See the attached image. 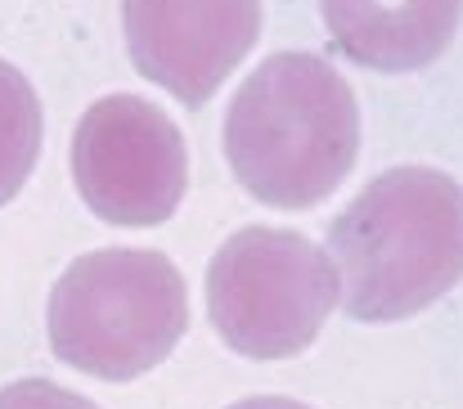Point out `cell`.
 I'll list each match as a JSON object with an SVG mask.
<instances>
[{
    "instance_id": "277c9868",
    "label": "cell",
    "mask_w": 463,
    "mask_h": 409,
    "mask_svg": "<svg viewBox=\"0 0 463 409\" xmlns=\"http://www.w3.org/2000/svg\"><path fill=\"white\" fill-rule=\"evenodd\" d=\"M207 319L248 360L302 356L342 306V279L324 243L284 225H243L207 262Z\"/></svg>"
},
{
    "instance_id": "30bf717a",
    "label": "cell",
    "mask_w": 463,
    "mask_h": 409,
    "mask_svg": "<svg viewBox=\"0 0 463 409\" xmlns=\"http://www.w3.org/2000/svg\"><path fill=\"white\" fill-rule=\"evenodd\" d=\"M225 409H315L307 401H293V396H243V401H234V405Z\"/></svg>"
},
{
    "instance_id": "6da1fadb",
    "label": "cell",
    "mask_w": 463,
    "mask_h": 409,
    "mask_svg": "<svg viewBox=\"0 0 463 409\" xmlns=\"http://www.w3.org/2000/svg\"><path fill=\"white\" fill-rule=\"evenodd\" d=\"M360 104L351 81L315 50H275L225 109L234 180L266 207L307 212L355 166Z\"/></svg>"
},
{
    "instance_id": "5b68a950",
    "label": "cell",
    "mask_w": 463,
    "mask_h": 409,
    "mask_svg": "<svg viewBox=\"0 0 463 409\" xmlns=\"http://www.w3.org/2000/svg\"><path fill=\"white\" fill-rule=\"evenodd\" d=\"M72 185L81 203L127 230H149L175 216L189 189V148L171 113L140 95L95 100L72 131Z\"/></svg>"
},
{
    "instance_id": "52a82bcc",
    "label": "cell",
    "mask_w": 463,
    "mask_h": 409,
    "mask_svg": "<svg viewBox=\"0 0 463 409\" xmlns=\"http://www.w3.org/2000/svg\"><path fill=\"white\" fill-rule=\"evenodd\" d=\"M333 45L373 72L437 63L463 23V0H319Z\"/></svg>"
},
{
    "instance_id": "7a4b0ae2",
    "label": "cell",
    "mask_w": 463,
    "mask_h": 409,
    "mask_svg": "<svg viewBox=\"0 0 463 409\" xmlns=\"http://www.w3.org/2000/svg\"><path fill=\"white\" fill-rule=\"evenodd\" d=\"M324 248L351 319H410L463 279V185L437 166H392L333 216Z\"/></svg>"
},
{
    "instance_id": "8992f818",
    "label": "cell",
    "mask_w": 463,
    "mask_h": 409,
    "mask_svg": "<svg viewBox=\"0 0 463 409\" xmlns=\"http://www.w3.org/2000/svg\"><path fill=\"white\" fill-rule=\"evenodd\" d=\"M122 32L136 72L198 109L252 54L261 0H122Z\"/></svg>"
},
{
    "instance_id": "9c48e42d",
    "label": "cell",
    "mask_w": 463,
    "mask_h": 409,
    "mask_svg": "<svg viewBox=\"0 0 463 409\" xmlns=\"http://www.w3.org/2000/svg\"><path fill=\"white\" fill-rule=\"evenodd\" d=\"M0 409H104L95 405L90 396L59 387L50 378H14L0 387Z\"/></svg>"
},
{
    "instance_id": "ba28073f",
    "label": "cell",
    "mask_w": 463,
    "mask_h": 409,
    "mask_svg": "<svg viewBox=\"0 0 463 409\" xmlns=\"http://www.w3.org/2000/svg\"><path fill=\"white\" fill-rule=\"evenodd\" d=\"M41 139H45V113L32 81L23 77V68L0 59V207L18 198V189L36 171Z\"/></svg>"
},
{
    "instance_id": "3957f363",
    "label": "cell",
    "mask_w": 463,
    "mask_h": 409,
    "mask_svg": "<svg viewBox=\"0 0 463 409\" xmlns=\"http://www.w3.org/2000/svg\"><path fill=\"white\" fill-rule=\"evenodd\" d=\"M189 328L180 266L154 248H95L68 262L45 301L50 351L90 378L131 383L157 369Z\"/></svg>"
}]
</instances>
